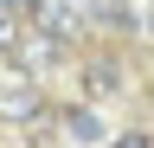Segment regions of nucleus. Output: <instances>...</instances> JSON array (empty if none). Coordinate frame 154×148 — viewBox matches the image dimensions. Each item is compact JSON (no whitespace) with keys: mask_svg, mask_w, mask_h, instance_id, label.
Returning <instances> with one entry per match:
<instances>
[{"mask_svg":"<svg viewBox=\"0 0 154 148\" xmlns=\"http://www.w3.org/2000/svg\"><path fill=\"white\" fill-rule=\"evenodd\" d=\"M109 148H148V135H122V142H109Z\"/></svg>","mask_w":154,"mask_h":148,"instance_id":"nucleus-3","label":"nucleus"},{"mask_svg":"<svg viewBox=\"0 0 154 148\" xmlns=\"http://www.w3.org/2000/svg\"><path fill=\"white\" fill-rule=\"evenodd\" d=\"M7 7H19V13H38V7H45V0H7Z\"/></svg>","mask_w":154,"mask_h":148,"instance_id":"nucleus-4","label":"nucleus"},{"mask_svg":"<svg viewBox=\"0 0 154 148\" xmlns=\"http://www.w3.org/2000/svg\"><path fill=\"white\" fill-rule=\"evenodd\" d=\"M0 109H7V116H32V90L19 84V90H0Z\"/></svg>","mask_w":154,"mask_h":148,"instance_id":"nucleus-1","label":"nucleus"},{"mask_svg":"<svg viewBox=\"0 0 154 148\" xmlns=\"http://www.w3.org/2000/svg\"><path fill=\"white\" fill-rule=\"evenodd\" d=\"M96 7H103V13H116V7H128V0H96Z\"/></svg>","mask_w":154,"mask_h":148,"instance_id":"nucleus-5","label":"nucleus"},{"mask_svg":"<svg viewBox=\"0 0 154 148\" xmlns=\"http://www.w3.org/2000/svg\"><path fill=\"white\" fill-rule=\"evenodd\" d=\"M71 135L77 142H103V122H96L90 109H77V116H71Z\"/></svg>","mask_w":154,"mask_h":148,"instance_id":"nucleus-2","label":"nucleus"}]
</instances>
